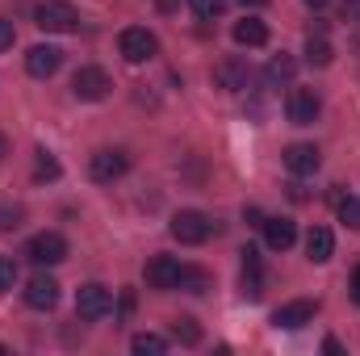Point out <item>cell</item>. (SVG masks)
Returning <instances> with one entry per match:
<instances>
[{
	"label": "cell",
	"instance_id": "1",
	"mask_svg": "<svg viewBox=\"0 0 360 356\" xmlns=\"http://www.w3.org/2000/svg\"><path fill=\"white\" fill-rule=\"evenodd\" d=\"M34 21H38V30H46V34H72V30L80 25V13H76V4H68V0H46V4L34 8Z\"/></svg>",
	"mask_w": 360,
	"mask_h": 356
},
{
	"label": "cell",
	"instance_id": "2",
	"mask_svg": "<svg viewBox=\"0 0 360 356\" xmlns=\"http://www.w3.org/2000/svg\"><path fill=\"white\" fill-rule=\"evenodd\" d=\"M117 46H122L126 63H147V59H155V55H160V38H155L151 30H143V25H130V30H122Z\"/></svg>",
	"mask_w": 360,
	"mask_h": 356
},
{
	"label": "cell",
	"instance_id": "3",
	"mask_svg": "<svg viewBox=\"0 0 360 356\" xmlns=\"http://www.w3.org/2000/svg\"><path fill=\"white\" fill-rule=\"evenodd\" d=\"M214 235V222L201 214V210H180L176 218H172V239L180 243H188V248H197V243H205Z\"/></svg>",
	"mask_w": 360,
	"mask_h": 356
},
{
	"label": "cell",
	"instance_id": "4",
	"mask_svg": "<svg viewBox=\"0 0 360 356\" xmlns=\"http://www.w3.org/2000/svg\"><path fill=\"white\" fill-rule=\"evenodd\" d=\"M25 256L34 260V265H63L68 260V239L59 235V231H42V235H34L30 243H25Z\"/></svg>",
	"mask_w": 360,
	"mask_h": 356
},
{
	"label": "cell",
	"instance_id": "5",
	"mask_svg": "<svg viewBox=\"0 0 360 356\" xmlns=\"http://www.w3.org/2000/svg\"><path fill=\"white\" fill-rule=\"evenodd\" d=\"M109 310H113V293H109L105 285L89 281V285H80V289H76V314H80V319L96 323V319H105Z\"/></svg>",
	"mask_w": 360,
	"mask_h": 356
},
{
	"label": "cell",
	"instance_id": "6",
	"mask_svg": "<svg viewBox=\"0 0 360 356\" xmlns=\"http://www.w3.org/2000/svg\"><path fill=\"white\" fill-rule=\"evenodd\" d=\"M126 168H130V155L126 151H117V147H105V151H96L89 160V177L96 184H113V180L126 177Z\"/></svg>",
	"mask_w": 360,
	"mask_h": 356
},
{
	"label": "cell",
	"instance_id": "7",
	"mask_svg": "<svg viewBox=\"0 0 360 356\" xmlns=\"http://www.w3.org/2000/svg\"><path fill=\"white\" fill-rule=\"evenodd\" d=\"M314 314H319V302H314V298H293V302H285V306L272 314V327H281V331H297V327L314 323Z\"/></svg>",
	"mask_w": 360,
	"mask_h": 356
},
{
	"label": "cell",
	"instance_id": "8",
	"mask_svg": "<svg viewBox=\"0 0 360 356\" xmlns=\"http://www.w3.org/2000/svg\"><path fill=\"white\" fill-rule=\"evenodd\" d=\"M109 89H113V80H109L105 68H80V72L72 76V92H76L80 101H105Z\"/></svg>",
	"mask_w": 360,
	"mask_h": 356
},
{
	"label": "cell",
	"instance_id": "9",
	"mask_svg": "<svg viewBox=\"0 0 360 356\" xmlns=\"http://www.w3.org/2000/svg\"><path fill=\"white\" fill-rule=\"evenodd\" d=\"M285 113H289L293 126H310V122L323 113V96H319L314 89H293L289 101H285Z\"/></svg>",
	"mask_w": 360,
	"mask_h": 356
},
{
	"label": "cell",
	"instance_id": "10",
	"mask_svg": "<svg viewBox=\"0 0 360 356\" xmlns=\"http://www.w3.org/2000/svg\"><path fill=\"white\" fill-rule=\"evenodd\" d=\"M243 256V272H239V285H243V298H252V302H260L264 298V265H260V248H243L239 252Z\"/></svg>",
	"mask_w": 360,
	"mask_h": 356
},
{
	"label": "cell",
	"instance_id": "11",
	"mask_svg": "<svg viewBox=\"0 0 360 356\" xmlns=\"http://www.w3.org/2000/svg\"><path fill=\"white\" fill-rule=\"evenodd\" d=\"M59 68H63V51H59V46H30L25 72H30L34 80H51Z\"/></svg>",
	"mask_w": 360,
	"mask_h": 356
},
{
	"label": "cell",
	"instance_id": "12",
	"mask_svg": "<svg viewBox=\"0 0 360 356\" xmlns=\"http://www.w3.org/2000/svg\"><path fill=\"white\" fill-rule=\"evenodd\" d=\"M143 276H147V285H151V289L168 293V289H176V285H180V265L172 260V256H155V260H147Z\"/></svg>",
	"mask_w": 360,
	"mask_h": 356
},
{
	"label": "cell",
	"instance_id": "13",
	"mask_svg": "<svg viewBox=\"0 0 360 356\" xmlns=\"http://www.w3.org/2000/svg\"><path fill=\"white\" fill-rule=\"evenodd\" d=\"M248 80H252V68H248L243 59H222V63H214V84H218V89L243 92Z\"/></svg>",
	"mask_w": 360,
	"mask_h": 356
},
{
	"label": "cell",
	"instance_id": "14",
	"mask_svg": "<svg viewBox=\"0 0 360 356\" xmlns=\"http://www.w3.org/2000/svg\"><path fill=\"white\" fill-rule=\"evenodd\" d=\"M319 164H323L319 147H310V143H293V147H285V168H289L293 177H314Z\"/></svg>",
	"mask_w": 360,
	"mask_h": 356
},
{
	"label": "cell",
	"instance_id": "15",
	"mask_svg": "<svg viewBox=\"0 0 360 356\" xmlns=\"http://www.w3.org/2000/svg\"><path fill=\"white\" fill-rule=\"evenodd\" d=\"M55 302H59V281L46 276V272L30 276V285H25V306H34V310H51Z\"/></svg>",
	"mask_w": 360,
	"mask_h": 356
},
{
	"label": "cell",
	"instance_id": "16",
	"mask_svg": "<svg viewBox=\"0 0 360 356\" xmlns=\"http://www.w3.org/2000/svg\"><path fill=\"white\" fill-rule=\"evenodd\" d=\"M293 239H297V227L289 218H264V243L272 252H289Z\"/></svg>",
	"mask_w": 360,
	"mask_h": 356
},
{
	"label": "cell",
	"instance_id": "17",
	"mask_svg": "<svg viewBox=\"0 0 360 356\" xmlns=\"http://www.w3.org/2000/svg\"><path fill=\"white\" fill-rule=\"evenodd\" d=\"M306 256H310L314 265H327V260L335 256V235H331L327 227H310V235H306Z\"/></svg>",
	"mask_w": 360,
	"mask_h": 356
},
{
	"label": "cell",
	"instance_id": "18",
	"mask_svg": "<svg viewBox=\"0 0 360 356\" xmlns=\"http://www.w3.org/2000/svg\"><path fill=\"white\" fill-rule=\"evenodd\" d=\"M235 42L239 46H264L269 42V25L256 21V17H243V21H235Z\"/></svg>",
	"mask_w": 360,
	"mask_h": 356
},
{
	"label": "cell",
	"instance_id": "19",
	"mask_svg": "<svg viewBox=\"0 0 360 356\" xmlns=\"http://www.w3.org/2000/svg\"><path fill=\"white\" fill-rule=\"evenodd\" d=\"M293 72H297V63H293L289 55H272L269 68H264V80L276 89V84H289V80H293Z\"/></svg>",
	"mask_w": 360,
	"mask_h": 356
},
{
	"label": "cell",
	"instance_id": "20",
	"mask_svg": "<svg viewBox=\"0 0 360 356\" xmlns=\"http://www.w3.org/2000/svg\"><path fill=\"white\" fill-rule=\"evenodd\" d=\"M180 289H188V293H210V289H214V276H210L205 268L180 265Z\"/></svg>",
	"mask_w": 360,
	"mask_h": 356
},
{
	"label": "cell",
	"instance_id": "21",
	"mask_svg": "<svg viewBox=\"0 0 360 356\" xmlns=\"http://www.w3.org/2000/svg\"><path fill=\"white\" fill-rule=\"evenodd\" d=\"M130 348H134L139 356H160V352H168V340H164V336L143 331V336H134V340H130Z\"/></svg>",
	"mask_w": 360,
	"mask_h": 356
},
{
	"label": "cell",
	"instance_id": "22",
	"mask_svg": "<svg viewBox=\"0 0 360 356\" xmlns=\"http://www.w3.org/2000/svg\"><path fill=\"white\" fill-rule=\"evenodd\" d=\"M331 59H335V51H331V42H327V38H310V42H306V63L327 68Z\"/></svg>",
	"mask_w": 360,
	"mask_h": 356
},
{
	"label": "cell",
	"instance_id": "23",
	"mask_svg": "<svg viewBox=\"0 0 360 356\" xmlns=\"http://www.w3.org/2000/svg\"><path fill=\"white\" fill-rule=\"evenodd\" d=\"M335 210H340V222L344 227H352V231H360V197H335Z\"/></svg>",
	"mask_w": 360,
	"mask_h": 356
},
{
	"label": "cell",
	"instance_id": "24",
	"mask_svg": "<svg viewBox=\"0 0 360 356\" xmlns=\"http://www.w3.org/2000/svg\"><path fill=\"white\" fill-rule=\"evenodd\" d=\"M172 336H176L180 344H197L201 340V327H197V319L180 314V319H172Z\"/></svg>",
	"mask_w": 360,
	"mask_h": 356
},
{
	"label": "cell",
	"instance_id": "25",
	"mask_svg": "<svg viewBox=\"0 0 360 356\" xmlns=\"http://www.w3.org/2000/svg\"><path fill=\"white\" fill-rule=\"evenodd\" d=\"M59 172H63L59 160H55L51 151H38V160H34V177L38 180H59Z\"/></svg>",
	"mask_w": 360,
	"mask_h": 356
},
{
	"label": "cell",
	"instance_id": "26",
	"mask_svg": "<svg viewBox=\"0 0 360 356\" xmlns=\"http://www.w3.org/2000/svg\"><path fill=\"white\" fill-rule=\"evenodd\" d=\"M193 4V13L201 17V21H214V17H222V8H226V0H188Z\"/></svg>",
	"mask_w": 360,
	"mask_h": 356
},
{
	"label": "cell",
	"instance_id": "27",
	"mask_svg": "<svg viewBox=\"0 0 360 356\" xmlns=\"http://www.w3.org/2000/svg\"><path fill=\"white\" fill-rule=\"evenodd\" d=\"M17 285V260L13 256H0V293H8Z\"/></svg>",
	"mask_w": 360,
	"mask_h": 356
},
{
	"label": "cell",
	"instance_id": "28",
	"mask_svg": "<svg viewBox=\"0 0 360 356\" xmlns=\"http://www.w3.org/2000/svg\"><path fill=\"white\" fill-rule=\"evenodd\" d=\"M13 38H17L13 21H4V17H0V51H13Z\"/></svg>",
	"mask_w": 360,
	"mask_h": 356
},
{
	"label": "cell",
	"instance_id": "29",
	"mask_svg": "<svg viewBox=\"0 0 360 356\" xmlns=\"http://www.w3.org/2000/svg\"><path fill=\"white\" fill-rule=\"evenodd\" d=\"M21 227V210H0V231H13Z\"/></svg>",
	"mask_w": 360,
	"mask_h": 356
},
{
	"label": "cell",
	"instance_id": "30",
	"mask_svg": "<svg viewBox=\"0 0 360 356\" xmlns=\"http://www.w3.org/2000/svg\"><path fill=\"white\" fill-rule=\"evenodd\" d=\"M323 352H331V356H340L344 348H340V340H323Z\"/></svg>",
	"mask_w": 360,
	"mask_h": 356
},
{
	"label": "cell",
	"instance_id": "31",
	"mask_svg": "<svg viewBox=\"0 0 360 356\" xmlns=\"http://www.w3.org/2000/svg\"><path fill=\"white\" fill-rule=\"evenodd\" d=\"M352 302H356V306H360V268H356V272H352Z\"/></svg>",
	"mask_w": 360,
	"mask_h": 356
},
{
	"label": "cell",
	"instance_id": "32",
	"mask_svg": "<svg viewBox=\"0 0 360 356\" xmlns=\"http://www.w3.org/2000/svg\"><path fill=\"white\" fill-rule=\"evenodd\" d=\"M239 4H248V8H260V4H269V0H239Z\"/></svg>",
	"mask_w": 360,
	"mask_h": 356
},
{
	"label": "cell",
	"instance_id": "33",
	"mask_svg": "<svg viewBox=\"0 0 360 356\" xmlns=\"http://www.w3.org/2000/svg\"><path fill=\"white\" fill-rule=\"evenodd\" d=\"M160 8H164V13H168V8H176V0H160Z\"/></svg>",
	"mask_w": 360,
	"mask_h": 356
},
{
	"label": "cell",
	"instance_id": "34",
	"mask_svg": "<svg viewBox=\"0 0 360 356\" xmlns=\"http://www.w3.org/2000/svg\"><path fill=\"white\" fill-rule=\"evenodd\" d=\"M306 4H310V8H323V4H327V0H306Z\"/></svg>",
	"mask_w": 360,
	"mask_h": 356
},
{
	"label": "cell",
	"instance_id": "35",
	"mask_svg": "<svg viewBox=\"0 0 360 356\" xmlns=\"http://www.w3.org/2000/svg\"><path fill=\"white\" fill-rule=\"evenodd\" d=\"M0 151H4V139H0Z\"/></svg>",
	"mask_w": 360,
	"mask_h": 356
},
{
	"label": "cell",
	"instance_id": "36",
	"mask_svg": "<svg viewBox=\"0 0 360 356\" xmlns=\"http://www.w3.org/2000/svg\"><path fill=\"white\" fill-rule=\"evenodd\" d=\"M348 4H360V0H348Z\"/></svg>",
	"mask_w": 360,
	"mask_h": 356
}]
</instances>
